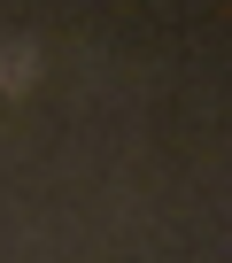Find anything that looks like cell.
Here are the masks:
<instances>
[{
  "label": "cell",
  "instance_id": "cell-1",
  "mask_svg": "<svg viewBox=\"0 0 232 263\" xmlns=\"http://www.w3.org/2000/svg\"><path fill=\"white\" fill-rule=\"evenodd\" d=\"M31 78V47H8V62H0V85H24Z\"/></svg>",
  "mask_w": 232,
  "mask_h": 263
}]
</instances>
